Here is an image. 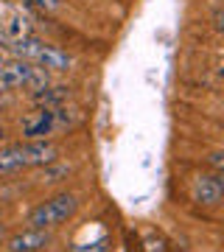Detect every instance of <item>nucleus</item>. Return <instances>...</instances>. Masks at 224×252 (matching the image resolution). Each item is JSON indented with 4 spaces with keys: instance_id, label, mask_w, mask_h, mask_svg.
<instances>
[{
    "instance_id": "obj_1",
    "label": "nucleus",
    "mask_w": 224,
    "mask_h": 252,
    "mask_svg": "<svg viewBox=\"0 0 224 252\" xmlns=\"http://www.w3.org/2000/svg\"><path fill=\"white\" fill-rule=\"evenodd\" d=\"M59 157V149L48 140H26V143L0 146V177L17 174L23 168L48 165Z\"/></svg>"
},
{
    "instance_id": "obj_2",
    "label": "nucleus",
    "mask_w": 224,
    "mask_h": 252,
    "mask_svg": "<svg viewBox=\"0 0 224 252\" xmlns=\"http://www.w3.org/2000/svg\"><path fill=\"white\" fill-rule=\"evenodd\" d=\"M79 210V196L76 193H56V196L45 199L42 205H36L28 216V227H39V230H54V227L64 224L67 219L76 216Z\"/></svg>"
},
{
    "instance_id": "obj_3",
    "label": "nucleus",
    "mask_w": 224,
    "mask_h": 252,
    "mask_svg": "<svg viewBox=\"0 0 224 252\" xmlns=\"http://www.w3.org/2000/svg\"><path fill=\"white\" fill-rule=\"evenodd\" d=\"M42 90L48 87V70L36 67L34 62L14 59L0 64V90Z\"/></svg>"
},
{
    "instance_id": "obj_4",
    "label": "nucleus",
    "mask_w": 224,
    "mask_h": 252,
    "mask_svg": "<svg viewBox=\"0 0 224 252\" xmlns=\"http://www.w3.org/2000/svg\"><path fill=\"white\" fill-rule=\"evenodd\" d=\"M56 121H59V109L39 107L36 112L23 118V137L26 140H45L48 135H54Z\"/></svg>"
},
{
    "instance_id": "obj_5",
    "label": "nucleus",
    "mask_w": 224,
    "mask_h": 252,
    "mask_svg": "<svg viewBox=\"0 0 224 252\" xmlns=\"http://www.w3.org/2000/svg\"><path fill=\"white\" fill-rule=\"evenodd\" d=\"M51 244V233L48 230H39V227H26L14 233L6 241V250L9 252H39Z\"/></svg>"
},
{
    "instance_id": "obj_6",
    "label": "nucleus",
    "mask_w": 224,
    "mask_h": 252,
    "mask_svg": "<svg viewBox=\"0 0 224 252\" xmlns=\"http://www.w3.org/2000/svg\"><path fill=\"white\" fill-rule=\"evenodd\" d=\"M193 199L202 202V205H222L224 202V174L196 177L193 180Z\"/></svg>"
},
{
    "instance_id": "obj_7",
    "label": "nucleus",
    "mask_w": 224,
    "mask_h": 252,
    "mask_svg": "<svg viewBox=\"0 0 224 252\" xmlns=\"http://www.w3.org/2000/svg\"><path fill=\"white\" fill-rule=\"evenodd\" d=\"M70 95V87H51V90H36L34 93V101L36 104H45V107H51V104H59Z\"/></svg>"
},
{
    "instance_id": "obj_8",
    "label": "nucleus",
    "mask_w": 224,
    "mask_h": 252,
    "mask_svg": "<svg viewBox=\"0 0 224 252\" xmlns=\"http://www.w3.org/2000/svg\"><path fill=\"white\" fill-rule=\"evenodd\" d=\"M107 247H109V238H107V235H101L96 244H84V247H76L73 252H107Z\"/></svg>"
},
{
    "instance_id": "obj_9",
    "label": "nucleus",
    "mask_w": 224,
    "mask_h": 252,
    "mask_svg": "<svg viewBox=\"0 0 224 252\" xmlns=\"http://www.w3.org/2000/svg\"><path fill=\"white\" fill-rule=\"evenodd\" d=\"M31 6H36L39 11H56L59 9V0H28Z\"/></svg>"
},
{
    "instance_id": "obj_10",
    "label": "nucleus",
    "mask_w": 224,
    "mask_h": 252,
    "mask_svg": "<svg viewBox=\"0 0 224 252\" xmlns=\"http://www.w3.org/2000/svg\"><path fill=\"white\" fill-rule=\"evenodd\" d=\"M210 165H213L219 174H224V152H213V154H210Z\"/></svg>"
},
{
    "instance_id": "obj_11",
    "label": "nucleus",
    "mask_w": 224,
    "mask_h": 252,
    "mask_svg": "<svg viewBox=\"0 0 224 252\" xmlns=\"http://www.w3.org/2000/svg\"><path fill=\"white\" fill-rule=\"evenodd\" d=\"M216 23H219V31H224V9L219 11V17H216Z\"/></svg>"
},
{
    "instance_id": "obj_12",
    "label": "nucleus",
    "mask_w": 224,
    "mask_h": 252,
    "mask_svg": "<svg viewBox=\"0 0 224 252\" xmlns=\"http://www.w3.org/2000/svg\"><path fill=\"white\" fill-rule=\"evenodd\" d=\"M6 241V230H3V227H0V244Z\"/></svg>"
},
{
    "instance_id": "obj_13",
    "label": "nucleus",
    "mask_w": 224,
    "mask_h": 252,
    "mask_svg": "<svg viewBox=\"0 0 224 252\" xmlns=\"http://www.w3.org/2000/svg\"><path fill=\"white\" fill-rule=\"evenodd\" d=\"M3 135H6V132H3V126H0V143H3Z\"/></svg>"
},
{
    "instance_id": "obj_14",
    "label": "nucleus",
    "mask_w": 224,
    "mask_h": 252,
    "mask_svg": "<svg viewBox=\"0 0 224 252\" xmlns=\"http://www.w3.org/2000/svg\"><path fill=\"white\" fill-rule=\"evenodd\" d=\"M3 62H6V56H3V51H0V64H3Z\"/></svg>"
},
{
    "instance_id": "obj_15",
    "label": "nucleus",
    "mask_w": 224,
    "mask_h": 252,
    "mask_svg": "<svg viewBox=\"0 0 224 252\" xmlns=\"http://www.w3.org/2000/svg\"><path fill=\"white\" fill-rule=\"evenodd\" d=\"M222 76H224V70H222Z\"/></svg>"
}]
</instances>
